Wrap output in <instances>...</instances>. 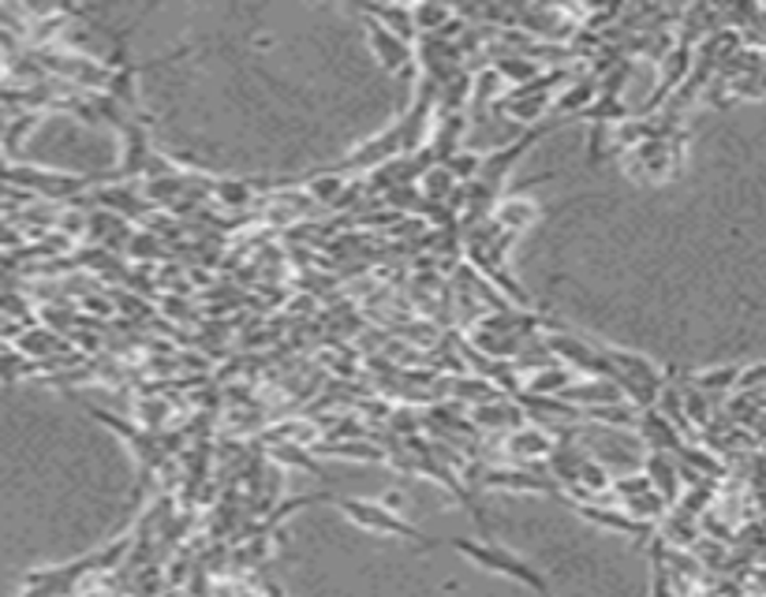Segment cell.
I'll use <instances>...</instances> for the list:
<instances>
[{
	"instance_id": "d6986e66",
	"label": "cell",
	"mask_w": 766,
	"mask_h": 597,
	"mask_svg": "<svg viewBox=\"0 0 766 597\" xmlns=\"http://www.w3.org/2000/svg\"><path fill=\"white\" fill-rule=\"evenodd\" d=\"M412 12H415V31H420L423 38H438L452 23V8L446 4H415Z\"/></svg>"
},
{
	"instance_id": "603a6c76",
	"label": "cell",
	"mask_w": 766,
	"mask_h": 597,
	"mask_svg": "<svg viewBox=\"0 0 766 597\" xmlns=\"http://www.w3.org/2000/svg\"><path fill=\"white\" fill-rule=\"evenodd\" d=\"M609 489H613V494L621 497V504H624V500H632V497L651 494L655 486H651V478L640 471V474H624V478H613V486H609Z\"/></svg>"
},
{
	"instance_id": "e0dca14e",
	"label": "cell",
	"mask_w": 766,
	"mask_h": 597,
	"mask_svg": "<svg viewBox=\"0 0 766 597\" xmlns=\"http://www.w3.org/2000/svg\"><path fill=\"white\" fill-rule=\"evenodd\" d=\"M651 568H655L651 597H673V568H669V546L661 534H655V546H651Z\"/></svg>"
},
{
	"instance_id": "7402d4cb",
	"label": "cell",
	"mask_w": 766,
	"mask_h": 597,
	"mask_svg": "<svg viewBox=\"0 0 766 597\" xmlns=\"http://www.w3.org/2000/svg\"><path fill=\"white\" fill-rule=\"evenodd\" d=\"M348 180L337 172H326L321 180H311V198L315 202H329V206H341V195H344Z\"/></svg>"
},
{
	"instance_id": "8fae6325",
	"label": "cell",
	"mask_w": 766,
	"mask_h": 597,
	"mask_svg": "<svg viewBox=\"0 0 766 597\" xmlns=\"http://www.w3.org/2000/svg\"><path fill=\"white\" fill-rule=\"evenodd\" d=\"M635 434H640L643 441L651 444V452L681 455V448H684V434H681V429H677L673 423H669V418L661 415L658 407L643 411V415H640V426H635Z\"/></svg>"
},
{
	"instance_id": "ba28073f",
	"label": "cell",
	"mask_w": 766,
	"mask_h": 597,
	"mask_svg": "<svg viewBox=\"0 0 766 597\" xmlns=\"http://www.w3.org/2000/svg\"><path fill=\"white\" fill-rule=\"evenodd\" d=\"M576 512L583 515L587 523H595V526H603V531H613V534H624V538H635V541H647V538H655V526H647V523H640V520H632L629 512H624L621 504L617 508H609V504H598V500H591V504H572Z\"/></svg>"
},
{
	"instance_id": "9c48e42d",
	"label": "cell",
	"mask_w": 766,
	"mask_h": 597,
	"mask_svg": "<svg viewBox=\"0 0 766 597\" xmlns=\"http://www.w3.org/2000/svg\"><path fill=\"white\" fill-rule=\"evenodd\" d=\"M598 101V75H580L564 86L561 94L554 98V112L550 120H576V117H587Z\"/></svg>"
},
{
	"instance_id": "8992f818",
	"label": "cell",
	"mask_w": 766,
	"mask_h": 597,
	"mask_svg": "<svg viewBox=\"0 0 766 597\" xmlns=\"http://www.w3.org/2000/svg\"><path fill=\"white\" fill-rule=\"evenodd\" d=\"M363 31H367V46L370 52L378 57V64L386 68L389 75H412V68H415V46L412 41H404V38H397L393 31H386L381 23H374V20H363Z\"/></svg>"
},
{
	"instance_id": "5b68a950",
	"label": "cell",
	"mask_w": 766,
	"mask_h": 597,
	"mask_svg": "<svg viewBox=\"0 0 766 597\" xmlns=\"http://www.w3.org/2000/svg\"><path fill=\"white\" fill-rule=\"evenodd\" d=\"M475 486L483 489H509V494H554L564 497L554 474H535V467H486L478 471Z\"/></svg>"
},
{
	"instance_id": "5bb4252c",
	"label": "cell",
	"mask_w": 766,
	"mask_h": 597,
	"mask_svg": "<svg viewBox=\"0 0 766 597\" xmlns=\"http://www.w3.org/2000/svg\"><path fill=\"white\" fill-rule=\"evenodd\" d=\"M524 407H520L512 397L504 400H494V403H478L475 407V426H486V429H520L524 426Z\"/></svg>"
},
{
	"instance_id": "277c9868",
	"label": "cell",
	"mask_w": 766,
	"mask_h": 597,
	"mask_svg": "<svg viewBox=\"0 0 766 597\" xmlns=\"http://www.w3.org/2000/svg\"><path fill=\"white\" fill-rule=\"evenodd\" d=\"M681 149L684 138H647L635 149H629L624 157V172L635 175V180H669L681 169Z\"/></svg>"
},
{
	"instance_id": "7a4b0ae2",
	"label": "cell",
	"mask_w": 766,
	"mask_h": 597,
	"mask_svg": "<svg viewBox=\"0 0 766 597\" xmlns=\"http://www.w3.org/2000/svg\"><path fill=\"white\" fill-rule=\"evenodd\" d=\"M337 508L348 523H355L360 531H370V534H386V538H400V541H412V546H438L434 538H426L415 523H408L404 515H397L386 500H363V497H337Z\"/></svg>"
},
{
	"instance_id": "3957f363",
	"label": "cell",
	"mask_w": 766,
	"mask_h": 597,
	"mask_svg": "<svg viewBox=\"0 0 766 597\" xmlns=\"http://www.w3.org/2000/svg\"><path fill=\"white\" fill-rule=\"evenodd\" d=\"M0 180L15 191L27 195H41L49 202H80L90 191V175H72V172H49L34 169V165H0Z\"/></svg>"
},
{
	"instance_id": "44dd1931",
	"label": "cell",
	"mask_w": 766,
	"mask_h": 597,
	"mask_svg": "<svg viewBox=\"0 0 766 597\" xmlns=\"http://www.w3.org/2000/svg\"><path fill=\"white\" fill-rule=\"evenodd\" d=\"M446 169L457 175L460 187H464V183H475L478 175H483V154H475V149H460V154H452L446 161Z\"/></svg>"
},
{
	"instance_id": "ffe728a7",
	"label": "cell",
	"mask_w": 766,
	"mask_h": 597,
	"mask_svg": "<svg viewBox=\"0 0 766 597\" xmlns=\"http://www.w3.org/2000/svg\"><path fill=\"white\" fill-rule=\"evenodd\" d=\"M214 198L221 202L224 209H243L251 198H255V183L251 180H217Z\"/></svg>"
},
{
	"instance_id": "6da1fadb",
	"label": "cell",
	"mask_w": 766,
	"mask_h": 597,
	"mask_svg": "<svg viewBox=\"0 0 766 597\" xmlns=\"http://www.w3.org/2000/svg\"><path fill=\"white\" fill-rule=\"evenodd\" d=\"M452 552H460L464 560H472L475 568H483V572H494V575H504L512 578V583L527 586V590H535L538 597H554L550 583L543 578L538 568H531L527 560H520L516 552H509L498 541H475V538H452L449 541Z\"/></svg>"
},
{
	"instance_id": "2e32d148",
	"label": "cell",
	"mask_w": 766,
	"mask_h": 597,
	"mask_svg": "<svg viewBox=\"0 0 766 597\" xmlns=\"http://www.w3.org/2000/svg\"><path fill=\"white\" fill-rule=\"evenodd\" d=\"M740 374H744V366H721V370H688L681 374L692 389L700 392H729L740 385Z\"/></svg>"
},
{
	"instance_id": "9a60e30c",
	"label": "cell",
	"mask_w": 766,
	"mask_h": 597,
	"mask_svg": "<svg viewBox=\"0 0 766 597\" xmlns=\"http://www.w3.org/2000/svg\"><path fill=\"white\" fill-rule=\"evenodd\" d=\"M490 68L504 78V83H512V86H527V83H535V78L546 72L538 60L524 57V52H504V57L494 60Z\"/></svg>"
},
{
	"instance_id": "cb8c5ba5",
	"label": "cell",
	"mask_w": 766,
	"mask_h": 597,
	"mask_svg": "<svg viewBox=\"0 0 766 597\" xmlns=\"http://www.w3.org/2000/svg\"><path fill=\"white\" fill-rule=\"evenodd\" d=\"M315 452H326V455H355V460H381V452L374 444H355V441H329L315 448Z\"/></svg>"
},
{
	"instance_id": "52a82bcc",
	"label": "cell",
	"mask_w": 766,
	"mask_h": 597,
	"mask_svg": "<svg viewBox=\"0 0 766 597\" xmlns=\"http://www.w3.org/2000/svg\"><path fill=\"white\" fill-rule=\"evenodd\" d=\"M146 127H150V117H132L124 127H120V143H124V157H120V180H135V175H146L154 161L150 138H146Z\"/></svg>"
},
{
	"instance_id": "ac0fdd59",
	"label": "cell",
	"mask_w": 766,
	"mask_h": 597,
	"mask_svg": "<svg viewBox=\"0 0 766 597\" xmlns=\"http://www.w3.org/2000/svg\"><path fill=\"white\" fill-rule=\"evenodd\" d=\"M460 191L457 175H452L446 165H434V169L423 172V198L430 202V206H441V202H449L452 195Z\"/></svg>"
},
{
	"instance_id": "7c38bea8",
	"label": "cell",
	"mask_w": 766,
	"mask_h": 597,
	"mask_svg": "<svg viewBox=\"0 0 766 597\" xmlns=\"http://www.w3.org/2000/svg\"><path fill=\"white\" fill-rule=\"evenodd\" d=\"M557 441L546 429H535V426H520L509 434V455H516V460H527L531 467H535V460H550L554 455Z\"/></svg>"
},
{
	"instance_id": "4fadbf2b",
	"label": "cell",
	"mask_w": 766,
	"mask_h": 597,
	"mask_svg": "<svg viewBox=\"0 0 766 597\" xmlns=\"http://www.w3.org/2000/svg\"><path fill=\"white\" fill-rule=\"evenodd\" d=\"M367 20L374 23H381L386 31H393L397 38H404V41H412L415 46V38H420V31H415V12L412 8H400V4H367V8H360Z\"/></svg>"
},
{
	"instance_id": "30bf717a",
	"label": "cell",
	"mask_w": 766,
	"mask_h": 597,
	"mask_svg": "<svg viewBox=\"0 0 766 597\" xmlns=\"http://www.w3.org/2000/svg\"><path fill=\"white\" fill-rule=\"evenodd\" d=\"M643 474L651 478V486H655V494L666 500L669 508H677V500H681V463H677V455H666V452H651L647 463H643Z\"/></svg>"
}]
</instances>
